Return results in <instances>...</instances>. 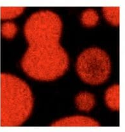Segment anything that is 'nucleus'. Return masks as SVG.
Masks as SVG:
<instances>
[{
	"label": "nucleus",
	"mask_w": 125,
	"mask_h": 132,
	"mask_svg": "<svg viewBox=\"0 0 125 132\" xmlns=\"http://www.w3.org/2000/svg\"><path fill=\"white\" fill-rule=\"evenodd\" d=\"M62 32V22L53 12L41 10L28 18L24 28L28 48L21 64L29 77L51 81L66 72L69 59L60 43Z\"/></svg>",
	"instance_id": "1"
},
{
	"label": "nucleus",
	"mask_w": 125,
	"mask_h": 132,
	"mask_svg": "<svg viewBox=\"0 0 125 132\" xmlns=\"http://www.w3.org/2000/svg\"><path fill=\"white\" fill-rule=\"evenodd\" d=\"M33 97L29 86L21 79L8 73L1 75V126H19L30 116Z\"/></svg>",
	"instance_id": "2"
},
{
	"label": "nucleus",
	"mask_w": 125,
	"mask_h": 132,
	"mask_svg": "<svg viewBox=\"0 0 125 132\" xmlns=\"http://www.w3.org/2000/svg\"><path fill=\"white\" fill-rule=\"evenodd\" d=\"M76 68L82 81L90 85L103 83L111 72V63L109 55L99 48L86 49L78 57Z\"/></svg>",
	"instance_id": "3"
},
{
	"label": "nucleus",
	"mask_w": 125,
	"mask_h": 132,
	"mask_svg": "<svg viewBox=\"0 0 125 132\" xmlns=\"http://www.w3.org/2000/svg\"><path fill=\"white\" fill-rule=\"evenodd\" d=\"M100 125L98 121L90 117L84 116H73L65 117L62 119L58 120L51 125L53 127H66V126H91L96 127L100 126Z\"/></svg>",
	"instance_id": "4"
},
{
	"label": "nucleus",
	"mask_w": 125,
	"mask_h": 132,
	"mask_svg": "<svg viewBox=\"0 0 125 132\" xmlns=\"http://www.w3.org/2000/svg\"><path fill=\"white\" fill-rule=\"evenodd\" d=\"M75 103L78 110L84 112H90L96 104L95 97L92 94L83 92L76 97Z\"/></svg>",
	"instance_id": "5"
},
{
	"label": "nucleus",
	"mask_w": 125,
	"mask_h": 132,
	"mask_svg": "<svg viewBox=\"0 0 125 132\" xmlns=\"http://www.w3.org/2000/svg\"><path fill=\"white\" fill-rule=\"evenodd\" d=\"M107 106L112 110H119V86L114 85L106 91L105 95Z\"/></svg>",
	"instance_id": "6"
},
{
	"label": "nucleus",
	"mask_w": 125,
	"mask_h": 132,
	"mask_svg": "<svg viewBox=\"0 0 125 132\" xmlns=\"http://www.w3.org/2000/svg\"><path fill=\"white\" fill-rule=\"evenodd\" d=\"M105 19L112 25L119 26L120 22V7L105 6L102 8Z\"/></svg>",
	"instance_id": "7"
},
{
	"label": "nucleus",
	"mask_w": 125,
	"mask_h": 132,
	"mask_svg": "<svg viewBox=\"0 0 125 132\" xmlns=\"http://www.w3.org/2000/svg\"><path fill=\"white\" fill-rule=\"evenodd\" d=\"M99 15L94 9H87L83 12L81 17L82 24L87 27H94L99 21Z\"/></svg>",
	"instance_id": "8"
},
{
	"label": "nucleus",
	"mask_w": 125,
	"mask_h": 132,
	"mask_svg": "<svg viewBox=\"0 0 125 132\" xmlns=\"http://www.w3.org/2000/svg\"><path fill=\"white\" fill-rule=\"evenodd\" d=\"M1 19H11L19 16L23 14L25 8L22 6H3L1 7Z\"/></svg>",
	"instance_id": "9"
},
{
	"label": "nucleus",
	"mask_w": 125,
	"mask_h": 132,
	"mask_svg": "<svg viewBox=\"0 0 125 132\" xmlns=\"http://www.w3.org/2000/svg\"><path fill=\"white\" fill-rule=\"evenodd\" d=\"M17 27L13 22H6L1 27V34L3 36L8 39H12L17 34Z\"/></svg>",
	"instance_id": "10"
}]
</instances>
